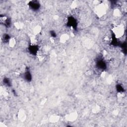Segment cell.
Wrapping results in <instances>:
<instances>
[{"mask_svg":"<svg viewBox=\"0 0 127 127\" xmlns=\"http://www.w3.org/2000/svg\"><path fill=\"white\" fill-rule=\"evenodd\" d=\"M114 32L117 38H122L124 35V28L123 25H118L114 28Z\"/></svg>","mask_w":127,"mask_h":127,"instance_id":"cell-1","label":"cell"}]
</instances>
